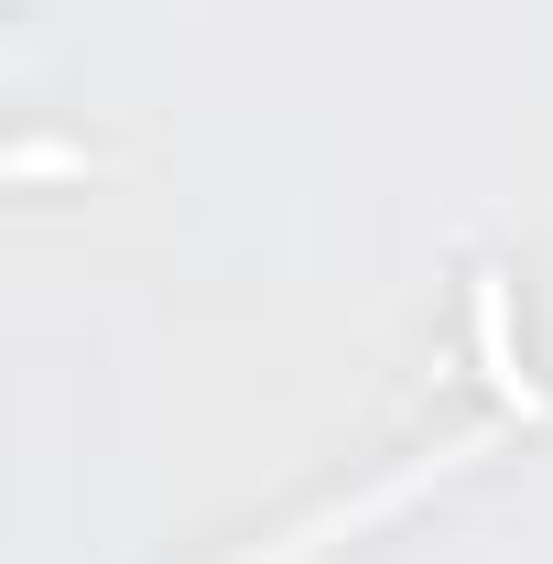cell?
<instances>
[{
  "instance_id": "cell-2",
  "label": "cell",
  "mask_w": 553,
  "mask_h": 564,
  "mask_svg": "<svg viewBox=\"0 0 553 564\" xmlns=\"http://www.w3.org/2000/svg\"><path fill=\"white\" fill-rule=\"evenodd\" d=\"M467 304H478V358H488V380H499V402H521V413H532L543 391H532V380H521V358H510V282L478 272V293H467Z\"/></svg>"
},
{
  "instance_id": "cell-1",
  "label": "cell",
  "mask_w": 553,
  "mask_h": 564,
  "mask_svg": "<svg viewBox=\"0 0 553 564\" xmlns=\"http://www.w3.org/2000/svg\"><path fill=\"white\" fill-rule=\"evenodd\" d=\"M467 456H488V434H456V445H434V456H402L391 478H369V489H347L326 499V510H304L293 532H272V543H250V554H228V564H315L326 543H347V532H369V521H391V510H413L434 478H456Z\"/></svg>"
}]
</instances>
